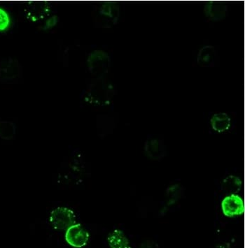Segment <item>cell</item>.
<instances>
[{
    "label": "cell",
    "instance_id": "6da1fadb",
    "mask_svg": "<svg viewBox=\"0 0 245 248\" xmlns=\"http://www.w3.org/2000/svg\"><path fill=\"white\" fill-rule=\"evenodd\" d=\"M92 17L96 28H112L119 22L121 8L118 4L112 3L98 4L93 8Z\"/></svg>",
    "mask_w": 245,
    "mask_h": 248
},
{
    "label": "cell",
    "instance_id": "7a4b0ae2",
    "mask_svg": "<svg viewBox=\"0 0 245 248\" xmlns=\"http://www.w3.org/2000/svg\"><path fill=\"white\" fill-rule=\"evenodd\" d=\"M236 113L230 112H211L209 114L208 124L212 134H227L235 126Z\"/></svg>",
    "mask_w": 245,
    "mask_h": 248
},
{
    "label": "cell",
    "instance_id": "3957f363",
    "mask_svg": "<svg viewBox=\"0 0 245 248\" xmlns=\"http://www.w3.org/2000/svg\"><path fill=\"white\" fill-rule=\"evenodd\" d=\"M145 153L150 159L161 161L167 155V150L161 136L148 134L145 143Z\"/></svg>",
    "mask_w": 245,
    "mask_h": 248
},
{
    "label": "cell",
    "instance_id": "277c9868",
    "mask_svg": "<svg viewBox=\"0 0 245 248\" xmlns=\"http://www.w3.org/2000/svg\"><path fill=\"white\" fill-rule=\"evenodd\" d=\"M22 77V67L18 61L8 58L0 62V81L6 83L18 82Z\"/></svg>",
    "mask_w": 245,
    "mask_h": 248
},
{
    "label": "cell",
    "instance_id": "5b68a950",
    "mask_svg": "<svg viewBox=\"0 0 245 248\" xmlns=\"http://www.w3.org/2000/svg\"><path fill=\"white\" fill-rule=\"evenodd\" d=\"M52 6L47 4H30L25 8V16L31 23H45L51 16Z\"/></svg>",
    "mask_w": 245,
    "mask_h": 248
},
{
    "label": "cell",
    "instance_id": "8992f818",
    "mask_svg": "<svg viewBox=\"0 0 245 248\" xmlns=\"http://www.w3.org/2000/svg\"><path fill=\"white\" fill-rule=\"evenodd\" d=\"M221 210L226 217H239L244 213V201L238 194H229L221 202Z\"/></svg>",
    "mask_w": 245,
    "mask_h": 248
},
{
    "label": "cell",
    "instance_id": "52a82bcc",
    "mask_svg": "<svg viewBox=\"0 0 245 248\" xmlns=\"http://www.w3.org/2000/svg\"><path fill=\"white\" fill-rule=\"evenodd\" d=\"M230 6L224 3L209 2L204 4L203 13L207 23H217L227 18Z\"/></svg>",
    "mask_w": 245,
    "mask_h": 248
},
{
    "label": "cell",
    "instance_id": "ba28073f",
    "mask_svg": "<svg viewBox=\"0 0 245 248\" xmlns=\"http://www.w3.org/2000/svg\"><path fill=\"white\" fill-rule=\"evenodd\" d=\"M196 64L201 67H214L219 64V50L213 45H204L197 51Z\"/></svg>",
    "mask_w": 245,
    "mask_h": 248
},
{
    "label": "cell",
    "instance_id": "9c48e42d",
    "mask_svg": "<svg viewBox=\"0 0 245 248\" xmlns=\"http://www.w3.org/2000/svg\"><path fill=\"white\" fill-rule=\"evenodd\" d=\"M65 240L68 244L75 248L84 247L89 241V234L83 226L73 224L67 229Z\"/></svg>",
    "mask_w": 245,
    "mask_h": 248
},
{
    "label": "cell",
    "instance_id": "30bf717a",
    "mask_svg": "<svg viewBox=\"0 0 245 248\" xmlns=\"http://www.w3.org/2000/svg\"><path fill=\"white\" fill-rule=\"evenodd\" d=\"M88 69L93 74H102L107 72L110 66V58L105 52L96 50L88 58Z\"/></svg>",
    "mask_w": 245,
    "mask_h": 248
},
{
    "label": "cell",
    "instance_id": "8fae6325",
    "mask_svg": "<svg viewBox=\"0 0 245 248\" xmlns=\"http://www.w3.org/2000/svg\"><path fill=\"white\" fill-rule=\"evenodd\" d=\"M74 217L73 213L67 208H58L52 213L50 221L55 228L65 230L74 223Z\"/></svg>",
    "mask_w": 245,
    "mask_h": 248
},
{
    "label": "cell",
    "instance_id": "7c38bea8",
    "mask_svg": "<svg viewBox=\"0 0 245 248\" xmlns=\"http://www.w3.org/2000/svg\"><path fill=\"white\" fill-rule=\"evenodd\" d=\"M107 86H96V88L88 91V97H90L93 102L92 103L98 104V105H104L107 104V101L110 100V93L112 90L110 88L107 89Z\"/></svg>",
    "mask_w": 245,
    "mask_h": 248
},
{
    "label": "cell",
    "instance_id": "4fadbf2b",
    "mask_svg": "<svg viewBox=\"0 0 245 248\" xmlns=\"http://www.w3.org/2000/svg\"><path fill=\"white\" fill-rule=\"evenodd\" d=\"M110 248H131V242L122 231L116 230L107 238Z\"/></svg>",
    "mask_w": 245,
    "mask_h": 248
},
{
    "label": "cell",
    "instance_id": "5bb4252c",
    "mask_svg": "<svg viewBox=\"0 0 245 248\" xmlns=\"http://www.w3.org/2000/svg\"><path fill=\"white\" fill-rule=\"evenodd\" d=\"M15 134L16 127L14 123L9 121H0V139L12 140Z\"/></svg>",
    "mask_w": 245,
    "mask_h": 248
},
{
    "label": "cell",
    "instance_id": "9a60e30c",
    "mask_svg": "<svg viewBox=\"0 0 245 248\" xmlns=\"http://www.w3.org/2000/svg\"><path fill=\"white\" fill-rule=\"evenodd\" d=\"M223 186L224 189H227L229 192H233V194H235V192H238L241 189L242 181L238 177L229 176L224 180Z\"/></svg>",
    "mask_w": 245,
    "mask_h": 248
},
{
    "label": "cell",
    "instance_id": "2e32d148",
    "mask_svg": "<svg viewBox=\"0 0 245 248\" xmlns=\"http://www.w3.org/2000/svg\"><path fill=\"white\" fill-rule=\"evenodd\" d=\"M11 23L12 21L9 14L5 9L0 8V31H7L10 27Z\"/></svg>",
    "mask_w": 245,
    "mask_h": 248
},
{
    "label": "cell",
    "instance_id": "e0dca14e",
    "mask_svg": "<svg viewBox=\"0 0 245 248\" xmlns=\"http://www.w3.org/2000/svg\"><path fill=\"white\" fill-rule=\"evenodd\" d=\"M167 194L169 197L176 200L177 198L180 197L181 194V189L179 185H175L171 187L167 188Z\"/></svg>",
    "mask_w": 245,
    "mask_h": 248
},
{
    "label": "cell",
    "instance_id": "ac0fdd59",
    "mask_svg": "<svg viewBox=\"0 0 245 248\" xmlns=\"http://www.w3.org/2000/svg\"><path fill=\"white\" fill-rule=\"evenodd\" d=\"M59 22L60 18L58 16H51L44 23V30L47 31V30L50 29V28H53V27L58 24Z\"/></svg>",
    "mask_w": 245,
    "mask_h": 248
},
{
    "label": "cell",
    "instance_id": "d6986e66",
    "mask_svg": "<svg viewBox=\"0 0 245 248\" xmlns=\"http://www.w3.org/2000/svg\"><path fill=\"white\" fill-rule=\"evenodd\" d=\"M140 248H160L159 244L153 241H147L142 244Z\"/></svg>",
    "mask_w": 245,
    "mask_h": 248
},
{
    "label": "cell",
    "instance_id": "ffe728a7",
    "mask_svg": "<svg viewBox=\"0 0 245 248\" xmlns=\"http://www.w3.org/2000/svg\"><path fill=\"white\" fill-rule=\"evenodd\" d=\"M217 248H231V247H230V245H229V243H224V244H221L220 246H218Z\"/></svg>",
    "mask_w": 245,
    "mask_h": 248
}]
</instances>
